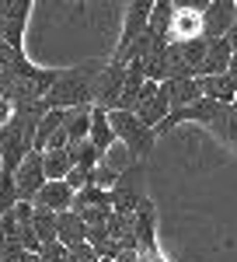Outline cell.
Returning a JSON list of instances; mask_svg holds the SVG:
<instances>
[{"mask_svg": "<svg viewBox=\"0 0 237 262\" xmlns=\"http://www.w3.org/2000/svg\"><path fill=\"white\" fill-rule=\"evenodd\" d=\"M105 63L91 60L80 63V67H70V70H59V81L53 84V91L45 95V108H91L94 105V84H98V74Z\"/></svg>", "mask_w": 237, "mask_h": 262, "instance_id": "cell-1", "label": "cell"}, {"mask_svg": "<svg viewBox=\"0 0 237 262\" xmlns=\"http://www.w3.org/2000/svg\"><path fill=\"white\" fill-rule=\"evenodd\" d=\"M66 150H70V161H74V168H87V171H94V168L101 164V154L94 150V143H91V140L70 143Z\"/></svg>", "mask_w": 237, "mask_h": 262, "instance_id": "cell-22", "label": "cell"}, {"mask_svg": "<svg viewBox=\"0 0 237 262\" xmlns=\"http://www.w3.org/2000/svg\"><path fill=\"white\" fill-rule=\"evenodd\" d=\"M74 213L87 227H105L112 217V192H105L98 185H87V189L74 192Z\"/></svg>", "mask_w": 237, "mask_h": 262, "instance_id": "cell-3", "label": "cell"}, {"mask_svg": "<svg viewBox=\"0 0 237 262\" xmlns=\"http://www.w3.org/2000/svg\"><path fill=\"white\" fill-rule=\"evenodd\" d=\"M45 164H42V150H32L25 161H21L18 175H14V189H18V203H35V196L45 185Z\"/></svg>", "mask_w": 237, "mask_h": 262, "instance_id": "cell-8", "label": "cell"}, {"mask_svg": "<svg viewBox=\"0 0 237 262\" xmlns=\"http://www.w3.org/2000/svg\"><path fill=\"white\" fill-rule=\"evenodd\" d=\"M230 60H234V46H230V39H213V42H209V53H206L202 77L227 74V70H230Z\"/></svg>", "mask_w": 237, "mask_h": 262, "instance_id": "cell-17", "label": "cell"}, {"mask_svg": "<svg viewBox=\"0 0 237 262\" xmlns=\"http://www.w3.org/2000/svg\"><path fill=\"white\" fill-rule=\"evenodd\" d=\"M42 164H45V179L49 182H66V175L74 171L70 150H45L42 154Z\"/></svg>", "mask_w": 237, "mask_h": 262, "instance_id": "cell-21", "label": "cell"}, {"mask_svg": "<svg viewBox=\"0 0 237 262\" xmlns=\"http://www.w3.org/2000/svg\"><path fill=\"white\" fill-rule=\"evenodd\" d=\"M143 126H150V129H157L160 122L171 116V98H168V88L164 84H154L147 81L143 84V91H139L136 98V112H133Z\"/></svg>", "mask_w": 237, "mask_h": 262, "instance_id": "cell-4", "label": "cell"}, {"mask_svg": "<svg viewBox=\"0 0 237 262\" xmlns=\"http://www.w3.org/2000/svg\"><path fill=\"white\" fill-rule=\"evenodd\" d=\"M63 122H66V112H63V108H49V112L42 116L39 129H35V150H42V154H45L49 140H53L59 129H63Z\"/></svg>", "mask_w": 237, "mask_h": 262, "instance_id": "cell-20", "label": "cell"}, {"mask_svg": "<svg viewBox=\"0 0 237 262\" xmlns=\"http://www.w3.org/2000/svg\"><path fill=\"white\" fill-rule=\"evenodd\" d=\"M227 39H230V46H234V53H237V18H234V28H230V35H227Z\"/></svg>", "mask_w": 237, "mask_h": 262, "instance_id": "cell-26", "label": "cell"}, {"mask_svg": "<svg viewBox=\"0 0 237 262\" xmlns=\"http://www.w3.org/2000/svg\"><path fill=\"white\" fill-rule=\"evenodd\" d=\"M122 88H126V67L108 60L98 74V84H94V105L105 108V112H115L118 98H122Z\"/></svg>", "mask_w": 237, "mask_h": 262, "instance_id": "cell-7", "label": "cell"}, {"mask_svg": "<svg viewBox=\"0 0 237 262\" xmlns=\"http://www.w3.org/2000/svg\"><path fill=\"white\" fill-rule=\"evenodd\" d=\"M28 14H32V4H28V0H4V4H0V42H4V46L21 49Z\"/></svg>", "mask_w": 237, "mask_h": 262, "instance_id": "cell-5", "label": "cell"}, {"mask_svg": "<svg viewBox=\"0 0 237 262\" xmlns=\"http://www.w3.org/2000/svg\"><path fill=\"white\" fill-rule=\"evenodd\" d=\"M143 200H147L143 171H139V164H133V168L118 179V185L112 189V210H115V213H136Z\"/></svg>", "mask_w": 237, "mask_h": 262, "instance_id": "cell-6", "label": "cell"}, {"mask_svg": "<svg viewBox=\"0 0 237 262\" xmlns=\"http://www.w3.org/2000/svg\"><path fill=\"white\" fill-rule=\"evenodd\" d=\"M87 140L94 143V150H98L101 158H105V154H108V150L118 143L115 133H112V122H108V112H105V108H98V105L91 108V137H87Z\"/></svg>", "mask_w": 237, "mask_h": 262, "instance_id": "cell-14", "label": "cell"}, {"mask_svg": "<svg viewBox=\"0 0 237 262\" xmlns=\"http://www.w3.org/2000/svg\"><path fill=\"white\" fill-rule=\"evenodd\" d=\"M39 259L42 262H66V245H59V242L42 245V248H39Z\"/></svg>", "mask_w": 237, "mask_h": 262, "instance_id": "cell-25", "label": "cell"}, {"mask_svg": "<svg viewBox=\"0 0 237 262\" xmlns=\"http://www.w3.org/2000/svg\"><path fill=\"white\" fill-rule=\"evenodd\" d=\"M230 108H234V116H237V98H234V105H230Z\"/></svg>", "mask_w": 237, "mask_h": 262, "instance_id": "cell-29", "label": "cell"}, {"mask_svg": "<svg viewBox=\"0 0 237 262\" xmlns=\"http://www.w3.org/2000/svg\"><path fill=\"white\" fill-rule=\"evenodd\" d=\"M227 74H230V77L237 81V53H234V60H230V70H227Z\"/></svg>", "mask_w": 237, "mask_h": 262, "instance_id": "cell-27", "label": "cell"}, {"mask_svg": "<svg viewBox=\"0 0 237 262\" xmlns=\"http://www.w3.org/2000/svg\"><path fill=\"white\" fill-rule=\"evenodd\" d=\"M199 88H202V98H213V101H220V105H234V98H237V81L230 74L199 77Z\"/></svg>", "mask_w": 237, "mask_h": 262, "instance_id": "cell-16", "label": "cell"}, {"mask_svg": "<svg viewBox=\"0 0 237 262\" xmlns=\"http://www.w3.org/2000/svg\"><path fill=\"white\" fill-rule=\"evenodd\" d=\"M35 206L53 210V213H66V210H74V189L66 182H45L42 192L35 196Z\"/></svg>", "mask_w": 237, "mask_h": 262, "instance_id": "cell-13", "label": "cell"}, {"mask_svg": "<svg viewBox=\"0 0 237 262\" xmlns=\"http://www.w3.org/2000/svg\"><path fill=\"white\" fill-rule=\"evenodd\" d=\"M4 252H7V238H4V231H0V259H4Z\"/></svg>", "mask_w": 237, "mask_h": 262, "instance_id": "cell-28", "label": "cell"}, {"mask_svg": "<svg viewBox=\"0 0 237 262\" xmlns=\"http://www.w3.org/2000/svg\"><path fill=\"white\" fill-rule=\"evenodd\" d=\"M234 18H237L234 0H213V4H206V14H202V39L206 42L227 39L230 28H234Z\"/></svg>", "mask_w": 237, "mask_h": 262, "instance_id": "cell-10", "label": "cell"}, {"mask_svg": "<svg viewBox=\"0 0 237 262\" xmlns=\"http://www.w3.org/2000/svg\"><path fill=\"white\" fill-rule=\"evenodd\" d=\"M94 108V105H91ZM91 108H70L66 112V122H63V133L70 143H80L91 137Z\"/></svg>", "mask_w": 237, "mask_h": 262, "instance_id": "cell-19", "label": "cell"}, {"mask_svg": "<svg viewBox=\"0 0 237 262\" xmlns=\"http://www.w3.org/2000/svg\"><path fill=\"white\" fill-rule=\"evenodd\" d=\"M136 238H139V255H154L157 248V213H154V203L150 196L139 203L136 210Z\"/></svg>", "mask_w": 237, "mask_h": 262, "instance_id": "cell-12", "label": "cell"}, {"mask_svg": "<svg viewBox=\"0 0 237 262\" xmlns=\"http://www.w3.org/2000/svg\"><path fill=\"white\" fill-rule=\"evenodd\" d=\"M108 122H112V133H115V140L133 154V158H143V154H150V147H154V129L150 126H143V122L133 116V112H108Z\"/></svg>", "mask_w": 237, "mask_h": 262, "instance_id": "cell-2", "label": "cell"}, {"mask_svg": "<svg viewBox=\"0 0 237 262\" xmlns=\"http://www.w3.org/2000/svg\"><path fill=\"white\" fill-rule=\"evenodd\" d=\"M66 262H101V259H98V252H94L91 245L84 242V245H74V248H66Z\"/></svg>", "mask_w": 237, "mask_h": 262, "instance_id": "cell-24", "label": "cell"}, {"mask_svg": "<svg viewBox=\"0 0 237 262\" xmlns=\"http://www.w3.org/2000/svg\"><path fill=\"white\" fill-rule=\"evenodd\" d=\"M202 14H206V4H175V14H171V42H192L202 39Z\"/></svg>", "mask_w": 237, "mask_h": 262, "instance_id": "cell-9", "label": "cell"}, {"mask_svg": "<svg viewBox=\"0 0 237 262\" xmlns=\"http://www.w3.org/2000/svg\"><path fill=\"white\" fill-rule=\"evenodd\" d=\"M168 98H171V112L175 108H188V105H196L202 98V88H199L196 77H181V81H168Z\"/></svg>", "mask_w": 237, "mask_h": 262, "instance_id": "cell-18", "label": "cell"}, {"mask_svg": "<svg viewBox=\"0 0 237 262\" xmlns=\"http://www.w3.org/2000/svg\"><path fill=\"white\" fill-rule=\"evenodd\" d=\"M150 14H154V4H147V0H139V4H129L126 7V21H122V39H118L115 53H126L133 42L150 28Z\"/></svg>", "mask_w": 237, "mask_h": 262, "instance_id": "cell-11", "label": "cell"}, {"mask_svg": "<svg viewBox=\"0 0 237 262\" xmlns=\"http://www.w3.org/2000/svg\"><path fill=\"white\" fill-rule=\"evenodd\" d=\"M56 217H59V213H53V210L35 206V221H32V227H35V238H39L42 245L56 242Z\"/></svg>", "mask_w": 237, "mask_h": 262, "instance_id": "cell-23", "label": "cell"}, {"mask_svg": "<svg viewBox=\"0 0 237 262\" xmlns=\"http://www.w3.org/2000/svg\"><path fill=\"white\" fill-rule=\"evenodd\" d=\"M56 242L66 245V248L87 242V224L80 221L74 210H66V213H59V217H56Z\"/></svg>", "mask_w": 237, "mask_h": 262, "instance_id": "cell-15", "label": "cell"}]
</instances>
